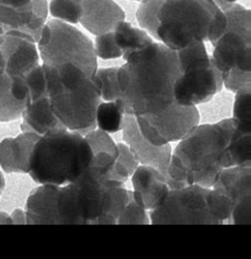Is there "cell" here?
I'll list each match as a JSON object with an SVG mask.
<instances>
[{"label":"cell","mask_w":251,"mask_h":259,"mask_svg":"<svg viewBox=\"0 0 251 259\" xmlns=\"http://www.w3.org/2000/svg\"><path fill=\"white\" fill-rule=\"evenodd\" d=\"M47 92L53 112L67 130L84 136L96 127L95 114L101 96L93 77L71 88L47 81Z\"/></svg>","instance_id":"cell-9"},{"label":"cell","mask_w":251,"mask_h":259,"mask_svg":"<svg viewBox=\"0 0 251 259\" xmlns=\"http://www.w3.org/2000/svg\"><path fill=\"white\" fill-rule=\"evenodd\" d=\"M60 185L41 184L33 189L25 204L26 224L61 225L58 210V190Z\"/></svg>","instance_id":"cell-18"},{"label":"cell","mask_w":251,"mask_h":259,"mask_svg":"<svg viewBox=\"0 0 251 259\" xmlns=\"http://www.w3.org/2000/svg\"><path fill=\"white\" fill-rule=\"evenodd\" d=\"M49 12L47 0H31L21 7L0 4V27L6 31L22 32L37 42Z\"/></svg>","instance_id":"cell-14"},{"label":"cell","mask_w":251,"mask_h":259,"mask_svg":"<svg viewBox=\"0 0 251 259\" xmlns=\"http://www.w3.org/2000/svg\"><path fill=\"white\" fill-rule=\"evenodd\" d=\"M51 14L67 23H78L82 13L80 0H52L49 5Z\"/></svg>","instance_id":"cell-29"},{"label":"cell","mask_w":251,"mask_h":259,"mask_svg":"<svg viewBox=\"0 0 251 259\" xmlns=\"http://www.w3.org/2000/svg\"><path fill=\"white\" fill-rule=\"evenodd\" d=\"M92 151V159L89 168L100 175L105 176L112 168L118 154L117 145L102 130H92L84 135Z\"/></svg>","instance_id":"cell-21"},{"label":"cell","mask_w":251,"mask_h":259,"mask_svg":"<svg viewBox=\"0 0 251 259\" xmlns=\"http://www.w3.org/2000/svg\"><path fill=\"white\" fill-rule=\"evenodd\" d=\"M3 35H4V30L0 27V42H1L2 39H3Z\"/></svg>","instance_id":"cell-39"},{"label":"cell","mask_w":251,"mask_h":259,"mask_svg":"<svg viewBox=\"0 0 251 259\" xmlns=\"http://www.w3.org/2000/svg\"><path fill=\"white\" fill-rule=\"evenodd\" d=\"M37 48L45 65L55 68L73 65L90 77L97 70V57L92 41L70 23L59 19L45 23Z\"/></svg>","instance_id":"cell-8"},{"label":"cell","mask_w":251,"mask_h":259,"mask_svg":"<svg viewBox=\"0 0 251 259\" xmlns=\"http://www.w3.org/2000/svg\"><path fill=\"white\" fill-rule=\"evenodd\" d=\"M92 151L85 137L60 128L39 136L29 160L28 174L38 184L75 181L90 165Z\"/></svg>","instance_id":"cell-4"},{"label":"cell","mask_w":251,"mask_h":259,"mask_svg":"<svg viewBox=\"0 0 251 259\" xmlns=\"http://www.w3.org/2000/svg\"><path fill=\"white\" fill-rule=\"evenodd\" d=\"M0 60L9 76H24L38 65L35 42L22 32L6 31L0 42Z\"/></svg>","instance_id":"cell-13"},{"label":"cell","mask_w":251,"mask_h":259,"mask_svg":"<svg viewBox=\"0 0 251 259\" xmlns=\"http://www.w3.org/2000/svg\"><path fill=\"white\" fill-rule=\"evenodd\" d=\"M210 188L192 184L170 189L161 205L151 209V224L220 225L208 205Z\"/></svg>","instance_id":"cell-10"},{"label":"cell","mask_w":251,"mask_h":259,"mask_svg":"<svg viewBox=\"0 0 251 259\" xmlns=\"http://www.w3.org/2000/svg\"><path fill=\"white\" fill-rule=\"evenodd\" d=\"M4 73H5V70H4L3 64H2V62H1V60H0V76H1V75H3Z\"/></svg>","instance_id":"cell-38"},{"label":"cell","mask_w":251,"mask_h":259,"mask_svg":"<svg viewBox=\"0 0 251 259\" xmlns=\"http://www.w3.org/2000/svg\"><path fill=\"white\" fill-rule=\"evenodd\" d=\"M122 58L126 63L117 70V104L124 113H157L175 102L173 88L181 74L176 51L153 40Z\"/></svg>","instance_id":"cell-1"},{"label":"cell","mask_w":251,"mask_h":259,"mask_svg":"<svg viewBox=\"0 0 251 259\" xmlns=\"http://www.w3.org/2000/svg\"><path fill=\"white\" fill-rule=\"evenodd\" d=\"M134 1H141V2H142L143 0H134Z\"/></svg>","instance_id":"cell-41"},{"label":"cell","mask_w":251,"mask_h":259,"mask_svg":"<svg viewBox=\"0 0 251 259\" xmlns=\"http://www.w3.org/2000/svg\"><path fill=\"white\" fill-rule=\"evenodd\" d=\"M228 19L223 35L213 45L211 57L223 75V85L236 92L251 83L250 10L237 2L222 9Z\"/></svg>","instance_id":"cell-5"},{"label":"cell","mask_w":251,"mask_h":259,"mask_svg":"<svg viewBox=\"0 0 251 259\" xmlns=\"http://www.w3.org/2000/svg\"><path fill=\"white\" fill-rule=\"evenodd\" d=\"M93 47L96 57L103 60L116 59L122 55L121 50L114 39L113 30L96 35Z\"/></svg>","instance_id":"cell-33"},{"label":"cell","mask_w":251,"mask_h":259,"mask_svg":"<svg viewBox=\"0 0 251 259\" xmlns=\"http://www.w3.org/2000/svg\"><path fill=\"white\" fill-rule=\"evenodd\" d=\"M163 0H143L136 12L140 26L151 36L155 37L157 27V13Z\"/></svg>","instance_id":"cell-30"},{"label":"cell","mask_w":251,"mask_h":259,"mask_svg":"<svg viewBox=\"0 0 251 259\" xmlns=\"http://www.w3.org/2000/svg\"><path fill=\"white\" fill-rule=\"evenodd\" d=\"M219 9L215 0H163L157 13L155 38L174 51L193 40H207Z\"/></svg>","instance_id":"cell-6"},{"label":"cell","mask_w":251,"mask_h":259,"mask_svg":"<svg viewBox=\"0 0 251 259\" xmlns=\"http://www.w3.org/2000/svg\"><path fill=\"white\" fill-rule=\"evenodd\" d=\"M117 225H147L149 224L146 209L137 203L130 190L128 201L116 221Z\"/></svg>","instance_id":"cell-31"},{"label":"cell","mask_w":251,"mask_h":259,"mask_svg":"<svg viewBox=\"0 0 251 259\" xmlns=\"http://www.w3.org/2000/svg\"><path fill=\"white\" fill-rule=\"evenodd\" d=\"M124 112L114 101L99 102L96 108L95 121L98 127L106 133H116L121 130Z\"/></svg>","instance_id":"cell-25"},{"label":"cell","mask_w":251,"mask_h":259,"mask_svg":"<svg viewBox=\"0 0 251 259\" xmlns=\"http://www.w3.org/2000/svg\"><path fill=\"white\" fill-rule=\"evenodd\" d=\"M237 126L226 118L217 123L194 126L171 154L167 168L170 189L197 184L212 187L227 164V148Z\"/></svg>","instance_id":"cell-2"},{"label":"cell","mask_w":251,"mask_h":259,"mask_svg":"<svg viewBox=\"0 0 251 259\" xmlns=\"http://www.w3.org/2000/svg\"><path fill=\"white\" fill-rule=\"evenodd\" d=\"M135 118L143 137L153 145L162 146L184 138L198 124L199 114L195 105L174 102L157 113Z\"/></svg>","instance_id":"cell-11"},{"label":"cell","mask_w":251,"mask_h":259,"mask_svg":"<svg viewBox=\"0 0 251 259\" xmlns=\"http://www.w3.org/2000/svg\"><path fill=\"white\" fill-rule=\"evenodd\" d=\"M28 103L29 94L24 77H13L10 90L0 98V121L19 118Z\"/></svg>","instance_id":"cell-22"},{"label":"cell","mask_w":251,"mask_h":259,"mask_svg":"<svg viewBox=\"0 0 251 259\" xmlns=\"http://www.w3.org/2000/svg\"><path fill=\"white\" fill-rule=\"evenodd\" d=\"M181 74L173 88L174 100L182 105L210 101L223 87V75L207 55L203 41L193 40L176 51Z\"/></svg>","instance_id":"cell-7"},{"label":"cell","mask_w":251,"mask_h":259,"mask_svg":"<svg viewBox=\"0 0 251 259\" xmlns=\"http://www.w3.org/2000/svg\"><path fill=\"white\" fill-rule=\"evenodd\" d=\"M232 204L231 219L237 225L251 223V169L245 166L225 168L212 186Z\"/></svg>","instance_id":"cell-12"},{"label":"cell","mask_w":251,"mask_h":259,"mask_svg":"<svg viewBox=\"0 0 251 259\" xmlns=\"http://www.w3.org/2000/svg\"><path fill=\"white\" fill-rule=\"evenodd\" d=\"M113 34L117 46L122 52L121 56L140 50L153 41L147 31L135 27L124 20L120 21L114 27Z\"/></svg>","instance_id":"cell-23"},{"label":"cell","mask_w":251,"mask_h":259,"mask_svg":"<svg viewBox=\"0 0 251 259\" xmlns=\"http://www.w3.org/2000/svg\"><path fill=\"white\" fill-rule=\"evenodd\" d=\"M24 81L28 89L29 101L35 100L40 97L48 96L47 92V80L43 65H37L31 69L24 76Z\"/></svg>","instance_id":"cell-32"},{"label":"cell","mask_w":251,"mask_h":259,"mask_svg":"<svg viewBox=\"0 0 251 259\" xmlns=\"http://www.w3.org/2000/svg\"><path fill=\"white\" fill-rule=\"evenodd\" d=\"M4 187H5V180H4V176H3L2 172L0 171V196H1V193H2V191H3V189H4Z\"/></svg>","instance_id":"cell-37"},{"label":"cell","mask_w":251,"mask_h":259,"mask_svg":"<svg viewBox=\"0 0 251 259\" xmlns=\"http://www.w3.org/2000/svg\"><path fill=\"white\" fill-rule=\"evenodd\" d=\"M121 130L122 139L137 161L142 165L157 168L167 177V168L171 157L170 145L156 146L148 142L141 134L136 118L132 114L124 113Z\"/></svg>","instance_id":"cell-15"},{"label":"cell","mask_w":251,"mask_h":259,"mask_svg":"<svg viewBox=\"0 0 251 259\" xmlns=\"http://www.w3.org/2000/svg\"><path fill=\"white\" fill-rule=\"evenodd\" d=\"M82 13L79 22L94 35L114 29L126 18L122 8L113 0H80Z\"/></svg>","instance_id":"cell-17"},{"label":"cell","mask_w":251,"mask_h":259,"mask_svg":"<svg viewBox=\"0 0 251 259\" xmlns=\"http://www.w3.org/2000/svg\"><path fill=\"white\" fill-rule=\"evenodd\" d=\"M130 190L87 168L75 181L60 185L61 225H115Z\"/></svg>","instance_id":"cell-3"},{"label":"cell","mask_w":251,"mask_h":259,"mask_svg":"<svg viewBox=\"0 0 251 259\" xmlns=\"http://www.w3.org/2000/svg\"><path fill=\"white\" fill-rule=\"evenodd\" d=\"M10 219H11V224H14V225L26 224L25 211L20 208H16L15 210H13V212L10 214Z\"/></svg>","instance_id":"cell-34"},{"label":"cell","mask_w":251,"mask_h":259,"mask_svg":"<svg viewBox=\"0 0 251 259\" xmlns=\"http://www.w3.org/2000/svg\"><path fill=\"white\" fill-rule=\"evenodd\" d=\"M38 135L22 132L15 138L0 142V166L6 173H28L29 160Z\"/></svg>","instance_id":"cell-19"},{"label":"cell","mask_w":251,"mask_h":259,"mask_svg":"<svg viewBox=\"0 0 251 259\" xmlns=\"http://www.w3.org/2000/svg\"><path fill=\"white\" fill-rule=\"evenodd\" d=\"M31 0H0V4L12 6V7H21L28 4Z\"/></svg>","instance_id":"cell-35"},{"label":"cell","mask_w":251,"mask_h":259,"mask_svg":"<svg viewBox=\"0 0 251 259\" xmlns=\"http://www.w3.org/2000/svg\"><path fill=\"white\" fill-rule=\"evenodd\" d=\"M222 1H224V2H226V3H235V2H237L238 0H222Z\"/></svg>","instance_id":"cell-40"},{"label":"cell","mask_w":251,"mask_h":259,"mask_svg":"<svg viewBox=\"0 0 251 259\" xmlns=\"http://www.w3.org/2000/svg\"><path fill=\"white\" fill-rule=\"evenodd\" d=\"M118 68H104L96 70L93 78L99 88L100 96L104 101L119 100V88L117 82Z\"/></svg>","instance_id":"cell-27"},{"label":"cell","mask_w":251,"mask_h":259,"mask_svg":"<svg viewBox=\"0 0 251 259\" xmlns=\"http://www.w3.org/2000/svg\"><path fill=\"white\" fill-rule=\"evenodd\" d=\"M0 224H6L11 225V219L10 215L4 211H0Z\"/></svg>","instance_id":"cell-36"},{"label":"cell","mask_w":251,"mask_h":259,"mask_svg":"<svg viewBox=\"0 0 251 259\" xmlns=\"http://www.w3.org/2000/svg\"><path fill=\"white\" fill-rule=\"evenodd\" d=\"M227 164L228 168L234 166L250 167L251 133L244 132L236 126L227 148Z\"/></svg>","instance_id":"cell-24"},{"label":"cell","mask_w":251,"mask_h":259,"mask_svg":"<svg viewBox=\"0 0 251 259\" xmlns=\"http://www.w3.org/2000/svg\"><path fill=\"white\" fill-rule=\"evenodd\" d=\"M118 154L115 162L105 178L118 183H124L139 166V162L131 152L128 145L117 144Z\"/></svg>","instance_id":"cell-26"},{"label":"cell","mask_w":251,"mask_h":259,"mask_svg":"<svg viewBox=\"0 0 251 259\" xmlns=\"http://www.w3.org/2000/svg\"><path fill=\"white\" fill-rule=\"evenodd\" d=\"M132 175L134 200L150 210L161 205L170 190L167 177L157 168L148 165L138 166Z\"/></svg>","instance_id":"cell-16"},{"label":"cell","mask_w":251,"mask_h":259,"mask_svg":"<svg viewBox=\"0 0 251 259\" xmlns=\"http://www.w3.org/2000/svg\"><path fill=\"white\" fill-rule=\"evenodd\" d=\"M21 116L23 119L20 124L22 132H32L43 136L53 131L66 128L53 112L49 96L29 101Z\"/></svg>","instance_id":"cell-20"},{"label":"cell","mask_w":251,"mask_h":259,"mask_svg":"<svg viewBox=\"0 0 251 259\" xmlns=\"http://www.w3.org/2000/svg\"><path fill=\"white\" fill-rule=\"evenodd\" d=\"M234 116L238 128L251 133V95L250 86L236 91L234 102Z\"/></svg>","instance_id":"cell-28"}]
</instances>
